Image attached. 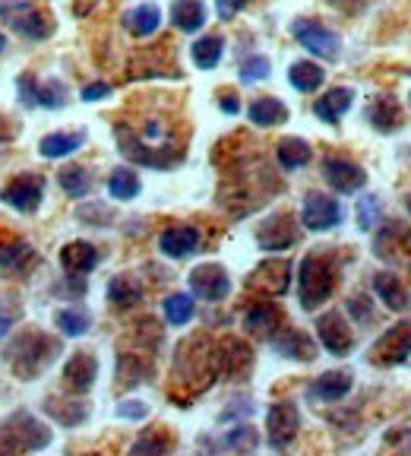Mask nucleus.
<instances>
[{
	"mask_svg": "<svg viewBox=\"0 0 411 456\" xmlns=\"http://www.w3.org/2000/svg\"><path fill=\"white\" fill-rule=\"evenodd\" d=\"M44 412L51 415V419L57 421V425H64V428H77L85 421V415H89V409L83 406V403H57L54 396L44 403Z\"/></svg>",
	"mask_w": 411,
	"mask_h": 456,
	"instance_id": "41",
	"label": "nucleus"
},
{
	"mask_svg": "<svg viewBox=\"0 0 411 456\" xmlns=\"http://www.w3.org/2000/svg\"><path fill=\"white\" fill-rule=\"evenodd\" d=\"M83 142H85V130H57V134H48L38 142V152L44 159H64L73 156Z\"/></svg>",
	"mask_w": 411,
	"mask_h": 456,
	"instance_id": "28",
	"label": "nucleus"
},
{
	"mask_svg": "<svg viewBox=\"0 0 411 456\" xmlns=\"http://www.w3.org/2000/svg\"><path fill=\"white\" fill-rule=\"evenodd\" d=\"M108 193L114 200H124V203L140 197V175L133 168H114L111 178H108Z\"/></svg>",
	"mask_w": 411,
	"mask_h": 456,
	"instance_id": "40",
	"label": "nucleus"
},
{
	"mask_svg": "<svg viewBox=\"0 0 411 456\" xmlns=\"http://www.w3.org/2000/svg\"><path fill=\"white\" fill-rule=\"evenodd\" d=\"M374 254L386 264H399L411 256V228L402 219H386L383 225H376L374 235Z\"/></svg>",
	"mask_w": 411,
	"mask_h": 456,
	"instance_id": "8",
	"label": "nucleus"
},
{
	"mask_svg": "<svg viewBox=\"0 0 411 456\" xmlns=\"http://www.w3.org/2000/svg\"><path fill=\"white\" fill-rule=\"evenodd\" d=\"M142 301V285L133 276H114L108 282V305L117 311H130Z\"/></svg>",
	"mask_w": 411,
	"mask_h": 456,
	"instance_id": "31",
	"label": "nucleus"
},
{
	"mask_svg": "<svg viewBox=\"0 0 411 456\" xmlns=\"http://www.w3.org/2000/svg\"><path fill=\"white\" fill-rule=\"evenodd\" d=\"M358 228L361 232H374L376 225H380V216H383V200L376 197V193H367V197H361V203H358Z\"/></svg>",
	"mask_w": 411,
	"mask_h": 456,
	"instance_id": "44",
	"label": "nucleus"
},
{
	"mask_svg": "<svg viewBox=\"0 0 411 456\" xmlns=\"http://www.w3.org/2000/svg\"><path fill=\"white\" fill-rule=\"evenodd\" d=\"M291 260L278 256V260H262L247 279V289L254 292H262V295H285L291 285Z\"/></svg>",
	"mask_w": 411,
	"mask_h": 456,
	"instance_id": "15",
	"label": "nucleus"
},
{
	"mask_svg": "<svg viewBox=\"0 0 411 456\" xmlns=\"http://www.w3.org/2000/svg\"><path fill=\"white\" fill-rule=\"evenodd\" d=\"M317 336L323 342V349L329 355H348V352L355 349V333H351V323L345 321V314L342 311H326L323 317L317 321Z\"/></svg>",
	"mask_w": 411,
	"mask_h": 456,
	"instance_id": "12",
	"label": "nucleus"
},
{
	"mask_svg": "<svg viewBox=\"0 0 411 456\" xmlns=\"http://www.w3.org/2000/svg\"><path fill=\"white\" fill-rule=\"evenodd\" d=\"M57 181H60V191H64L67 197H85V193L93 191V175H89V168H83V165H67V168L57 175Z\"/></svg>",
	"mask_w": 411,
	"mask_h": 456,
	"instance_id": "39",
	"label": "nucleus"
},
{
	"mask_svg": "<svg viewBox=\"0 0 411 456\" xmlns=\"http://www.w3.org/2000/svg\"><path fill=\"white\" fill-rule=\"evenodd\" d=\"M7 333H10V321H7V317H0V339H4Z\"/></svg>",
	"mask_w": 411,
	"mask_h": 456,
	"instance_id": "55",
	"label": "nucleus"
},
{
	"mask_svg": "<svg viewBox=\"0 0 411 456\" xmlns=\"http://www.w3.org/2000/svg\"><path fill=\"white\" fill-rule=\"evenodd\" d=\"M99 378V358L93 352H73L64 364V384L73 393H89Z\"/></svg>",
	"mask_w": 411,
	"mask_h": 456,
	"instance_id": "17",
	"label": "nucleus"
},
{
	"mask_svg": "<svg viewBox=\"0 0 411 456\" xmlns=\"http://www.w3.org/2000/svg\"><path fill=\"white\" fill-rule=\"evenodd\" d=\"M411 358V321H402L396 327L386 330L380 339L370 346V362L392 368V364H402Z\"/></svg>",
	"mask_w": 411,
	"mask_h": 456,
	"instance_id": "9",
	"label": "nucleus"
},
{
	"mask_svg": "<svg viewBox=\"0 0 411 456\" xmlns=\"http://www.w3.org/2000/svg\"><path fill=\"white\" fill-rule=\"evenodd\" d=\"M276 159L285 171H298L313 159V150H310V142L301 140V136H285L276 146Z\"/></svg>",
	"mask_w": 411,
	"mask_h": 456,
	"instance_id": "30",
	"label": "nucleus"
},
{
	"mask_svg": "<svg viewBox=\"0 0 411 456\" xmlns=\"http://www.w3.org/2000/svg\"><path fill=\"white\" fill-rule=\"evenodd\" d=\"M335 10H342V13H348V16H358V13H364V10L370 7V0H329Z\"/></svg>",
	"mask_w": 411,
	"mask_h": 456,
	"instance_id": "51",
	"label": "nucleus"
},
{
	"mask_svg": "<svg viewBox=\"0 0 411 456\" xmlns=\"http://www.w3.org/2000/svg\"><path fill=\"white\" fill-rule=\"evenodd\" d=\"M95 7H99V0H73V13L83 20V16L95 13Z\"/></svg>",
	"mask_w": 411,
	"mask_h": 456,
	"instance_id": "53",
	"label": "nucleus"
},
{
	"mask_svg": "<svg viewBox=\"0 0 411 456\" xmlns=\"http://www.w3.org/2000/svg\"><path fill=\"white\" fill-rule=\"evenodd\" d=\"M146 378H152V364L146 362V358L130 355V352H124V355L117 358V380H121L124 387H136Z\"/></svg>",
	"mask_w": 411,
	"mask_h": 456,
	"instance_id": "38",
	"label": "nucleus"
},
{
	"mask_svg": "<svg viewBox=\"0 0 411 456\" xmlns=\"http://www.w3.org/2000/svg\"><path fill=\"white\" fill-rule=\"evenodd\" d=\"M16 89H20V102L26 108H64L67 105V86L60 79H44L38 83V77L32 73H22L16 79Z\"/></svg>",
	"mask_w": 411,
	"mask_h": 456,
	"instance_id": "7",
	"label": "nucleus"
},
{
	"mask_svg": "<svg viewBox=\"0 0 411 456\" xmlns=\"http://www.w3.org/2000/svg\"><path fill=\"white\" fill-rule=\"evenodd\" d=\"M83 102H99V99H108L111 95V83H89L83 86Z\"/></svg>",
	"mask_w": 411,
	"mask_h": 456,
	"instance_id": "49",
	"label": "nucleus"
},
{
	"mask_svg": "<svg viewBox=\"0 0 411 456\" xmlns=\"http://www.w3.org/2000/svg\"><path fill=\"white\" fill-rule=\"evenodd\" d=\"M32 264H36V250L28 248L26 241L0 244V266H4L7 273H13V276H22V273H26Z\"/></svg>",
	"mask_w": 411,
	"mask_h": 456,
	"instance_id": "33",
	"label": "nucleus"
},
{
	"mask_svg": "<svg viewBox=\"0 0 411 456\" xmlns=\"http://www.w3.org/2000/svg\"><path fill=\"white\" fill-rule=\"evenodd\" d=\"M114 140L121 146V152L130 159V162H140V165H149V168H174L181 162V152H171L168 146H149V142H142L136 136L133 127L127 124H117L114 127Z\"/></svg>",
	"mask_w": 411,
	"mask_h": 456,
	"instance_id": "4",
	"label": "nucleus"
},
{
	"mask_svg": "<svg viewBox=\"0 0 411 456\" xmlns=\"http://www.w3.org/2000/svg\"><path fill=\"white\" fill-rule=\"evenodd\" d=\"M57 339L38 333V330H28V333H20L13 339V346L7 349V364L13 368L16 378L32 380L36 374H42L44 364L57 355Z\"/></svg>",
	"mask_w": 411,
	"mask_h": 456,
	"instance_id": "2",
	"label": "nucleus"
},
{
	"mask_svg": "<svg viewBox=\"0 0 411 456\" xmlns=\"http://www.w3.org/2000/svg\"><path fill=\"white\" fill-rule=\"evenodd\" d=\"M149 415V406L140 403V399H124L121 406H117V419H127V421H142Z\"/></svg>",
	"mask_w": 411,
	"mask_h": 456,
	"instance_id": "48",
	"label": "nucleus"
},
{
	"mask_svg": "<svg viewBox=\"0 0 411 456\" xmlns=\"http://www.w3.org/2000/svg\"><path fill=\"white\" fill-rule=\"evenodd\" d=\"M298 428H301V412L294 403H288V399L272 403L270 412H266V441H270L272 450L285 453L294 444V437H298Z\"/></svg>",
	"mask_w": 411,
	"mask_h": 456,
	"instance_id": "5",
	"label": "nucleus"
},
{
	"mask_svg": "<svg viewBox=\"0 0 411 456\" xmlns=\"http://www.w3.org/2000/svg\"><path fill=\"white\" fill-rule=\"evenodd\" d=\"M77 219H79V222H89V225L105 228L108 222L114 219V213L105 207V203H89V207H79V209H77Z\"/></svg>",
	"mask_w": 411,
	"mask_h": 456,
	"instance_id": "46",
	"label": "nucleus"
},
{
	"mask_svg": "<svg viewBox=\"0 0 411 456\" xmlns=\"http://www.w3.org/2000/svg\"><path fill=\"white\" fill-rule=\"evenodd\" d=\"M278 323H282V311H278L272 301H260L244 314V330L256 336H276Z\"/></svg>",
	"mask_w": 411,
	"mask_h": 456,
	"instance_id": "27",
	"label": "nucleus"
},
{
	"mask_svg": "<svg viewBox=\"0 0 411 456\" xmlns=\"http://www.w3.org/2000/svg\"><path fill=\"white\" fill-rule=\"evenodd\" d=\"M219 108L225 114H238V111H241V102H238V95H234V93H222L219 95Z\"/></svg>",
	"mask_w": 411,
	"mask_h": 456,
	"instance_id": "52",
	"label": "nucleus"
},
{
	"mask_svg": "<svg viewBox=\"0 0 411 456\" xmlns=\"http://www.w3.org/2000/svg\"><path fill=\"white\" fill-rule=\"evenodd\" d=\"M190 292L203 301H225L231 292V276L222 264H199L190 273Z\"/></svg>",
	"mask_w": 411,
	"mask_h": 456,
	"instance_id": "14",
	"label": "nucleus"
},
{
	"mask_svg": "<svg viewBox=\"0 0 411 456\" xmlns=\"http://www.w3.org/2000/svg\"><path fill=\"white\" fill-rule=\"evenodd\" d=\"M351 387H355V374L351 370H326L323 378L313 380L307 393L313 399H319V403H339V399H345L351 393Z\"/></svg>",
	"mask_w": 411,
	"mask_h": 456,
	"instance_id": "21",
	"label": "nucleus"
},
{
	"mask_svg": "<svg viewBox=\"0 0 411 456\" xmlns=\"http://www.w3.org/2000/svg\"><path fill=\"white\" fill-rule=\"evenodd\" d=\"M197 248H199V228H193V225H171V228H165L162 238H158V250H162L165 256H171V260H184V256H190Z\"/></svg>",
	"mask_w": 411,
	"mask_h": 456,
	"instance_id": "20",
	"label": "nucleus"
},
{
	"mask_svg": "<svg viewBox=\"0 0 411 456\" xmlns=\"http://www.w3.org/2000/svg\"><path fill=\"white\" fill-rule=\"evenodd\" d=\"M222 447L234 450V453H241V456H250L256 447H260V435H256L250 425H234L225 435V441H222Z\"/></svg>",
	"mask_w": 411,
	"mask_h": 456,
	"instance_id": "43",
	"label": "nucleus"
},
{
	"mask_svg": "<svg viewBox=\"0 0 411 456\" xmlns=\"http://www.w3.org/2000/svg\"><path fill=\"white\" fill-rule=\"evenodd\" d=\"M162 314H165V321H168L171 327H184V323H190L193 314H197L193 295H187V292L168 295V298H165V305H162Z\"/></svg>",
	"mask_w": 411,
	"mask_h": 456,
	"instance_id": "36",
	"label": "nucleus"
},
{
	"mask_svg": "<svg viewBox=\"0 0 411 456\" xmlns=\"http://www.w3.org/2000/svg\"><path fill=\"white\" fill-rule=\"evenodd\" d=\"M374 292L390 311H408L411 307L408 289H405V282L396 273H374Z\"/></svg>",
	"mask_w": 411,
	"mask_h": 456,
	"instance_id": "24",
	"label": "nucleus"
},
{
	"mask_svg": "<svg viewBox=\"0 0 411 456\" xmlns=\"http://www.w3.org/2000/svg\"><path fill=\"white\" fill-rule=\"evenodd\" d=\"M4 203H10L13 209L20 213H36L42 207V197H44V181L38 175H16L7 187H4Z\"/></svg>",
	"mask_w": 411,
	"mask_h": 456,
	"instance_id": "16",
	"label": "nucleus"
},
{
	"mask_svg": "<svg viewBox=\"0 0 411 456\" xmlns=\"http://www.w3.org/2000/svg\"><path fill=\"white\" fill-rule=\"evenodd\" d=\"M342 222V207L335 197H326V193L310 191L304 197V207H301V225L307 232H329Z\"/></svg>",
	"mask_w": 411,
	"mask_h": 456,
	"instance_id": "10",
	"label": "nucleus"
},
{
	"mask_svg": "<svg viewBox=\"0 0 411 456\" xmlns=\"http://www.w3.org/2000/svg\"><path fill=\"white\" fill-rule=\"evenodd\" d=\"M0 127H13V124L4 121V118H0ZM0 140H13V134H7V130H0Z\"/></svg>",
	"mask_w": 411,
	"mask_h": 456,
	"instance_id": "54",
	"label": "nucleus"
},
{
	"mask_svg": "<svg viewBox=\"0 0 411 456\" xmlns=\"http://www.w3.org/2000/svg\"><path fill=\"white\" fill-rule=\"evenodd\" d=\"M351 102H355V89H348V86H335V89H329L326 95H319V99L313 102V114H317L319 121L339 124L348 114V108H351Z\"/></svg>",
	"mask_w": 411,
	"mask_h": 456,
	"instance_id": "22",
	"label": "nucleus"
},
{
	"mask_svg": "<svg viewBox=\"0 0 411 456\" xmlns=\"http://www.w3.org/2000/svg\"><path fill=\"white\" fill-rule=\"evenodd\" d=\"M101 264V254L89 241H70L60 250V266H64L70 276H85Z\"/></svg>",
	"mask_w": 411,
	"mask_h": 456,
	"instance_id": "23",
	"label": "nucleus"
},
{
	"mask_svg": "<svg viewBox=\"0 0 411 456\" xmlns=\"http://www.w3.org/2000/svg\"><path fill=\"white\" fill-rule=\"evenodd\" d=\"M408 105H411V93H408Z\"/></svg>",
	"mask_w": 411,
	"mask_h": 456,
	"instance_id": "58",
	"label": "nucleus"
},
{
	"mask_svg": "<svg viewBox=\"0 0 411 456\" xmlns=\"http://www.w3.org/2000/svg\"><path fill=\"white\" fill-rule=\"evenodd\" d=\"M326 79V70L313 61H298V64L288 67V83L298 89V93H317L319 86Z\"/></svg>",
	"mask_w": 411,
	"mask_h": 456,
	"instance_id": "34",
	"label": "nucleus"
},
{
	"mask_svg": "<svg viewBox=\"0 0 411 456\" xmlns=\"http://www.w3.org/2000/svg\"><path fill=\"white\" fill-rule=\"evenodd\" d=\"M121 26L127 28L130 36L149 38V36H156L158 26H162V10H158L156 4H140V7H133V10L124 13Z\"/></svg>",
	"mask_w": 411,
	"mask_h": 456,
	"instance_id": "26",
	"label": "nucleus"
},
{
	"mask_svg": "<svg viewBox=\"0 0 411 456\" xmlns=\"http://www.w3.org/2000/svg\"><path fill=\"white\" fill-rule=\"evenodd\" d=\"M171 450V437L165 428H149V431H142L140 441L130 447L127 456H168Z\"/></svg>",
	"mask_w": 411,
	"mask_h": 456,
	"instance_id": "37",
	"label": "nucleus"
},
{
	"mask_svg": "<svg viewBox=\"0 0 411 456\" xmlns=\"http://www.w3.org/2000/svg\"><path fill=\"white\" fill-rule=\"evenodd\" d=\"M291 32H294V38H298V42L304 45L310 54L323 57V61H339L342 36H339V32H333V28H326L323 22H317V20H294Z\"/></svg>",
	"mask_w": 411,
	"mask_h": 456,
	"instance_id": "6",
	"label": "nucleus"
},
{
	"mask_svg": "<svg viewBox=\"0 0 411 456\" xmlns=\"http://www.w3.org/2000/svg\"><path fill=\"white\" fill-rule=\"evenodd\" d=\"M335 279H339V260L333 250H310L301 260L298 270V301L304 311H317L326 305L335 292Z\"/></svg>",
	"mask_w": 411,
	"mask_h": 456,
	"instance_id": "1",
	"label": "nucleus"
},
{
	"mask_svg": "<svg viewBox=\"0 0 411 456\" xmlns=\"http://www.w3.org/2000/svg\"><path fill=\"white\" fill-rule=\"evenodd\" d=\"M348 314H351L358 323H367L370 317H374V305H370L367 295H351V298H348Z\"/></svg>",
	"mask_w": 411,
	"mask_h": 456,
	"instance_id": "47",
	"label": "nucleus"
},
{
	"mask_svg": "<svg viewBox=\"0 0 411 456\" xmlns=\"http://www.w3.org/2000/svg\"><path fill=\"white\" fill-rule=\"evenodd\" d=\"M244 7H247V0H215V10H219L222 20H234Z\"/></svg>",
	"mask_w": 411,
	"mask_h": 456,
	"instance_id": "50",
	"label": "nucleus"
},
{
	"mask_svg": "<svg viewBox=\"0 0 411 456\" xmlns=\"http://www.w3.org/2000/svg\"><path fill=\"white\" fill-rule=\"evenodd\" d=\"M272 349L278 352L282 358H294V362H313L317 358V342L304 333V330H278L272 336Z\"/></svg>",
	"mask_w": 411,
	"mask_h": 456,
	"instance_id": "18",
	"label": "nucleus"
},
{
	"mask_svg": "<svg viewBox=\"0 0 411 456\" xmlns=\"http://www.w3.org/2000/svg\"><path fill=\"white\" fill-rule=\"evenodd\" d=\"M0 20L7 22V26H13L16 36L28 38V42H44V38L54 36V16L32 7L26 0L0 4Z\"/></svg>",
	"mask_w": 411,
	"mask_h": 456,
	"instance_id": "3",
	"label": "nucleus"
},
{
	"mask_svg": "<svg viewBox=\"0 0 411 456\" xmlns=\"http://www.w3.org/2000/svg\"><path fill=\"white\" fill-rule=\"evenodd\" d=\"M4 51H7V38L0 36V54H4Z\"/></svg>",
	"mask_w": 411,
	"mask_h": 456,
	"instance_id": "56",
	"label": "nucleus"
},
{
	"mask_svg": "<svg viewBox=\"0 0 411 456\" xmlns=\"http://www.w3.org/2000/svg\"><path fill=\"white\" fill-rule=\"evenodd\" d=\"M250 364H254V352L244 346L241 339H225L215 349V368H219V374H225V378H241V374H247Z\"/></svg>",
	"mask_w": 411,
	"mask_h": 456,
	"instance_id": "19",
	"label": "nucleus"
},
{
	"mask_svg": "<svg viewBox=\"0 0 411 456\" xmlns=\"http://www.w3.org/2000/svg\"><path fill=\"white\" fill-rule=\"evenodd\" d=\"M323 178L335 193H358L367 184V171L345 156H326L323 159Z\"/></svg>",
	"mask_w": 411,
	"mask_h": 456,
	"instance_id": "13",
	"label": "nucleus"
},
{
	"mask_svg": "<svg viewBox=\"0 0 411 456\" xmlns=\"http://www.w3.org/2000/svg\"><path fill=\"white\" fill-rule=\"evenodd\" d=\"M171 26H178L181 32H199L206 26V4L203 0H174Z\"/></svg>",
	"mask_w": 411,
	"mask_h": 456,
	"instance_id": "32",
	"label": "nucleus"
},
{
	"mask_svg": "<svg viewBox=\"0 0 411 456\" xmlns=\"http://www.w3.org/2000/svg\"><path fill=\"white\" fill-rule=\"evenodd\" d=\"M367 121H370V127L380 130V134H396L405 121L402 105H399L392 95H380V99H374V105L367 108Z\"/></svg>",
	"mask_w": 411,
	"mask_h": 456,
	"instance_id": "25",
	"label": "nucleus"
},
{
	"mask_svg": "<svg viewBox=\"0 0 411 456\" xmlns=\"http://www.w3.org/2000/svg\"><path fill=\"white\" fill-rule=\"evenodd\" d=\"M272 73V64L270 57L262 54H250L241 61V83H260V79H266Z\"/></svg>",
	"mask_w": 411,
	"mask_h": 456,
	"instance_id": "45",
	"label": "nucleus"
},
{
	"mask_svg": "<svg viewBox=\"0 0 411 456\" xmlns=\"http://www.w3.org/2000/svg\"><path fill=\"white\" fill-rule=\"evenodd\" d=\"M222 54H225V38L222 36H206L190 48L193 64H197L199 70H215V67L222 64Z\"/></svg>",
	"mask_w": 411,
	"mask_h": 456,
	"instance_id": "35",
	"label": "nucleus"
},
{
	"mask_svg": "<svg viewBox=\"0 0 411 456\" xmlns=\"http://www.w3.org/2000/svg\"><path fill=\"white\" fill-rule=\"evenodd\" d=\"M247 118L254 127H278L288 121V108L282 99H254L247 108Z\"/></svg>",
	"mask_w": 411,
	"mask_h": 456,
	"instance_id": "29",
	"label": "nucleus"
},
{
	"mask_svg": "<svg viewBox=\"0 0 411 456\" xmlns=\"http://www.w3.org/2000/svg\"><path fill=\"white\" fill-rule=\"evenodd\" d=\"M256 244L270 254H282V250L298 244V222L291 213H276L256 228Z\"/></svg>",
	"mask_w": 411,
	"mask_h": 456,
	"instance_id": "11",
	"label": "nucleus"
},
{
	"mask_svg": "<svg viewBox=\"0 0 411 456\" xmlns=\"http://www.w3.org/2000/svg\"><path fill=\"white\" fill-rule=\"evenodd\" d=\"M54 323H57V330H60L64 336L77 339V336H83L85 330H89L93 317H89L83 307H60V311L54 314Z\"/></svg>",
	"mask_w": 411,
	"mask_h": 456,
	"instance_id": "42",
	"label": "nucleus"
},
{
	"mask_svg": "<svg viewBox=\"0 0 411 456\" xmlns=\"http://www.w3.org/2000/svg\"><path fill=\"white\" fill-rule=\"evenodd\" d=\"M405 207H408V213H411V193H408V197H405Z\"/></svg>",
	"mask_w": 411,
	"mask_h": 456,
	"instance_id": "57",
	"label": "nucleus"
}]
</instances>
